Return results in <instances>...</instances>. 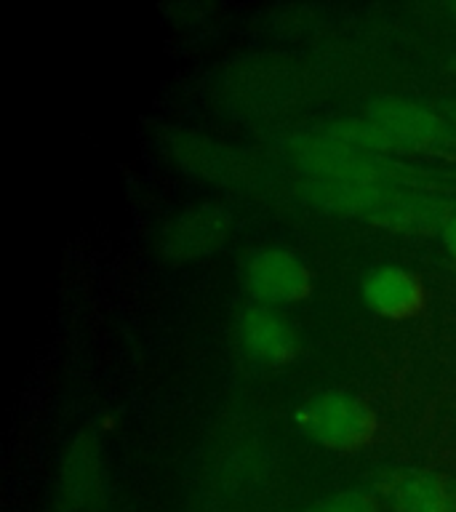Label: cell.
Here are the masks:
<instances>
[{"label": "cell", "mask_w": 456, "mask_h": 512, "mask_svg": "<svg viewBox=\"0 0 456 512\" xmlns=\"http://www.w3.org/2000/svg\"><path fill=\"white\" fill-rule=\"evenodd\" d=\"M235 339L251 363L264 368H286L299 355V331L291 326V320L283 310L264 307V304H248L235 320Z\"/></svg>", "instance_id": "52a82bcc"}, {"label": "cell", "mask_w": 456, "mask_h": 512, "mask_svg": "<svg viewBox=\"0 0 456 512\" xmlns=\"http://www.w3.org/2000/svg\"><path fill=\"white\" fill-rule=\"evenodd\" d=\"M243 288L254 299V304L264 307H294L307 302L312 296V270L302 254L283 246L254 248L243 262Z\"/></svg>", "instance_id": "277c9868"}, {"label": "cell", "mask_w": 456, "mask_h": 512, "mask_svg": "<svg viewBox=\"0 0 456 512\" xmlns=\"http://www.w3.org/2000/svg\"><path fill=\"white\" fill-rule=\"evenodd\" d=\"M320 134H326L328 139H334L339 144H347L352 150L374 152V155H395V158L406 155L403 147L392 139L390 131H384L368 115L366 118H342L334 120V123H326V128Z\"/></svg>", "instance_id": "7c38bea8"}, {"label": "cell", "mask_w": 456, "mask_h": 512, "mask_svg": "<svg viewBox=\"0 0 456 512\" xmlns=\"http://www.w3.org/2000/svg\"><path fill=\"white\" fill-rule=\"evenodd\" d=\"M360 296L368 310L384 320H411L427 307V288L419 272L403 264H379L360 280Z\"/></svg>", "instance_id": "9c48e42d"}, {"label": "cell", "mask_w": 456, "mask_h": 512, "mask_svg": "<svg viewBox=\"0 0 456 512\" xmlns=\"http://www.w3.org/2000/svg\"><path fill=\"white\" fill-rule=\"evenodd\" d=\"M451 11H456V6H451Z\"/></svg>", "instance_id": "2e32d148"}, {"label": "cell", "mask_w": 456, "mask_h": 512, "mask_svg": "<svg viewBox=\"0 0 456 512\" xmlns=\"http://www.w3.org/2000/svg\"><path fill=\"white\" fill-rule=\"evenodd\" d=\"M291 163L307 176L318 179H342V182L376 184V187H398V190H456V174H440L432 168L414 166L395 155L352 150L347 144L318 136H296L286 144Z\"/></svg>", "instance_id": "6da1fadb"}, {"label": "cell", "mask_w": 456, "mask_h": 512, "mask_svg": "<svg viewBox=\"0 0 456 512\" xmlns=\"http://www.w3.org/2000/svg\"><path fill=\"white\" fill-rule=\"evenodd\" d=\"M366 115L390 131L406 155L456 160V123L443 112L406 96H379Z\"/></svg>", "instance_id": "3957f363"}, {"label": "cell", "mask_w": 456, "mask_h": 512, "mask_svg": "<svg viewBox=\"0 0 456 512\" xmlns=\"http://www.w3.org/2000/svg\"><path fill=\"white\" fill-rule=\"evenodd\" d=\"M454 211V200L443 192L387 187L366 222L395 235H432L443 232Z\"/></svg>", "instance_id": "ba28073f"}, {"label": "cell", "mask_w": 456, "mask_h": 512, "mask_svg": "<svg viewBox=\"0 0 456 512\" xmlns=\"http://www.w3.org/2000/svg\"><path fill=\"white\" fill-rule=\"evenodd\" d=\"M440 238H443V246L448 248V254L456 259V211L451 214V219L446 222L443 232H440Z\"/></svg>", "instance_id": "5bb4252c"}, {"label": "cell", "mask_w": 456, "mask_h": 512, "mask_svg": "<svg viewBox=\"0 0 456 512\" xmlns=\"http://www.w3.org/2000/svg\"><path fill=\"white\" fill-rule=\"evenodd\" d=\"M230 208L222 203H195L168 216L158 230V251L168 262H198L216 254L232 232Z\"/></svg>", "instance_id": "5b68a950"}, {"label": "cell", "mask_w": 456, "mask_h": 512, "mask_svg": "<svg viewBox=\"0 0 456 512\" xmlns=\"http://www.w3.org/2000/svg\"><path fill=\"white\" fill-rule=\"evenodd\" d=\"M59 494L64 496V504L72 512H86L96 496H102V467L91 435H83L67 454Z\"/></svg>", "instance_id": "8fae6325"}, {"label": "cell", "mask_w": 456, "mask_h": 512, "mask_svg": "<svg viewBox=\"0 0 456 512\" xmlns=\"http://www.w3.org/2000/svg\"><path fill=\"white\" fill-rule=\"evenodd\" d=\"M294 427L323 451L358 454L379 435V416L360 395L323 390L296 406Z\"/></svg>", "instance_id": "7a4b0ae2"}, {"label": "cell", "mask_w": 456, "mask_h": 512, "mask_svg": "<svg viewBox=\"0 0 456 512\" xmlns=\"http://www.w3.org/2000/svg\"><path fill=\"white\" fill-rule=\"evenodd\" d=\"M171 152L184 168H190L192 174L208 176L216 182L240 184L256 171L254 163L246 158V152H240L238 147H224V144L211 142L198 134L176 136L171 142Z\"/></svg>", "instance_id": "30bf717a"}, {"label": "cell", "mask_w": 456, "mask_h": 512, "mask_svg": "<svg viewBox=\"0 0 456 512\" xmlns=\"http://www.w3.org/2000/svg\"><path fill=\"white\" fill-rule=\"evenodd\" d=\"M304 512H387L384 504L374 491L363 488H342L334 494L323 496L315 504H310Z\"/></svg>", "instance_id": "4fadbf2b"}, {"label": "cell", "mask_w": 456, "mask_h": 512, "mask_svg": "<svg viewBox=\"0 0 456 512\" xmlns=\"http://www.w3.org/2000/svg\"><path fill=\"white\" fill-rule=\"evenodd\" d=\"M387 512H456V478L430 467H390L374 480Z\"/></svg>", "instance_id": "8992f818"}, {"label": "cell", "mask_w": 456, "mask_h": 512, "mask_svg": "<svg viewBox=\"0 0 456 512\" xmlns=\"http://www.w3.org/2000/svg\"><path fill=\"white\" fill-rule=\"evenodd\" d=\"M448 118H451L456 123V102L448 104Z\"/></svg>", "instance_id": "9a60e30c"}]
</instances>
